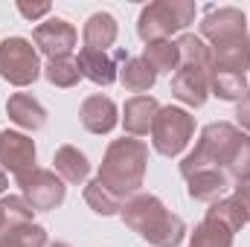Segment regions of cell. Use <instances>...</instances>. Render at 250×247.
<instances>
[{
  "label": "cell",
  "instance_id": "obj_1",
  "mask_svg": "<svg viewBox=\"0 0 250 247\" xmlns=\"http://www.w3.org/2000/svg\"><path fill=\"white\" fill-rule=\"evenodd\" d=\"M120 215L128 230H134L140 239L154 247H178L187 236L184 218L169 212L163 201L151 192H137L134 198H128Z\"/></svg>",
  "mask_w": 250,
  "mask_h": 247
},
{
  "label": "cell",
  "instance_id": "obj_11",
  "mask_svg": "<svg viewBox=\"0 0 250 247\" xmlns=\"http://www.w3.org/2000/svg\"><path fill=\"white\" fill-rule=\"evenodd\" d=\"M209 70H198V67H181L172 76V96L178 102H184L189 108H201L209 96Z\"/></svg>",
  "mask_w": 250,
  "mask_h": 247
},
{
  "label": "cell",
  "instance_id": "obj_19",
  "mask_svg": "<svg viewBox=\"0 0 250 247\" xmlns=\"http://www.w3.org/2000/svg\"><path fill=\"white\" fill-rule=\"evenodd\" d=\"M209 50H212V70H230V73L250 70V35Z\"/></svg>",
  "mask_w": 250,
  "mask_h": 247
},
{
  "label": "cell",
  "instance_id": "obj_29",
  "mask_svg": "<svg viewBox=\"0 0 250 247\" xmlns=\"http://www.w3.org/2000/svg\"><path fill=\"white\" fill-rule=\"evenodd\" d=\"M44 76L56 87H76L79 79H82V70H79V62L73 56H59V59H50L47 62Z\"/></svg>",
  "mask_w": 250,
  "mask_h": 247
},
{
  "label": "cell",
  "instance_id": "obj_8",
  "mask_svg": "<svg viewBox=\"0 0 250 247\" xmlns=\"http://www.w3.org/2000/svg\"><path fill=\"white\" fill-rule=\"evenodd\" d=\"M201 38L209 41V47H221L239 38H248V18L236 6L209 9L201 21Z\"/></svg>",
  "mask_w": 250,
  "mask_h": 247
},
{
  "label": "cell",
  "instance_id": "obj_12",
  "mask_svg": "<svg viewBox=\"0 0 250 247\" xmlns=\"http://www.w3.org/2000/svg\"><path fill=\"white\" fill-rule=\"evenodd\" d=\"M79 120L82 128L90 131V134H111L117 123H120V111L114 105V99L96 93V96H87L79 108Z\"/></svg>",
  "mask_w": 250,
  "mask_h": 247
},
{
  "label": "cell",
  "instance_id": "obj_22",
  "mask_svg": "<svg viewBox=\"0 0 250 247\" xmlns=\"http://www.w3.org/2000/svg\"><path fill=\"white\" fill-rule=\"evenodd\" d=\"M221 169H224V175H227L230 181H236V184L250 178V134H239V137H236V143L230 145V151H227Z\"/></svg>",
  "mask_w": 250,
  "mask_h": 247
},
{
  "label": "cell",
  "instance_id": "obj_15",
  "mask_svg": "<svg viewBox=\"0 0 250 247\" xmlns=\"http://www.w3.org/2000/svg\"><path fill=\"white\" fill-rule=\"evenodd\" d=\"M79 70H82V79H90L93 84H114L120 79V70H117V59L108 56V53H99V50H82L79 53Z\"/></svg>",
  "mask_w": 250,
  "mask_h": 247
},
{
  "label": "cell",
  "instance_id": "obj_17",
  "mask_svg": "<svg viewBox=\"0 0 250 247\" xmlns=\"http://www.w3.org/2000/svg\"><path fill=\"white\" fill-rule=\"evenodd\" d=\"M117 32H120V26H117V18L114 15H108V12L90 15L87 23H84V32H82L84 50L108 53V47H114V41H117Z\"/></svg>",
  "mask_w": 250,
  "mask_h": 247
},
{
  "label": "cell",
  "instance_id": "obj_28",
  "mask_svg": "<svg viewBox=\"0 0 250 247\" xmlns=\"http://www.w3.org/2000/svg\"><path fill=\"white\" fill-rule=\"evenodd\" d=\"M189 247H233V233L221 227L218 221L204 218L195 227V233L189 236Z\"/></svg>",
  "mask_w": 250,
  "mask_h": 247
},
{
  "label": "cell",
  "instance_id": "obj_16",
  "mask_svg": "<svg viewBox=\"0 0 250 247\" xmlns=\"http://www.w3.org/2000/svg\"><path fill=\"white\" fill-rule=\"evenodd\" d=\"M53 172L62 178L64 184H84L87 181V175H90V160L84 157V151H79L76 145H62V148H56V154H53Z\"/></svg>",
  "mask_w": 250,
  "mask_h": 247
},
{
  "label": "cell",
  "instance_id": "obj_37",
  "mask_svg": "<svg viewBox=\"0 0 250 247\" xmlns=\"http://www.w3.org/2000/svg\"><path fill=\"white\" fill-rule=\"evenodd\" d=\"M248 93H250V82H248Z\"/></svg>",
  "mask_w": 250,
  "mask_h": 247
},
{
  "label": "cell",
  "instance_id": "obj_20",
  "mask_svg": "<svg viewBox=\"0 0 250 247\" xmlns=\"http://www.w3.org/2000/svg\"><path fill=\"white\" fill-rule=\"evenodd\" d=\"M120 82H123L131 93H146V90L154 87L157 73H154V67L146 62L143 56H137V59L128 56L123 62V70H120Z\"/></svg>",
  "mask_w": 250,
  "mask_h": 247
},
{
  "label": "cell",
  "instance_id": "obj_7",
  "mask_svg": "<svg viewBox=\"0 0 250 247\" xmlns=\"http://www.w3.org/2000/svg\"><path fill=\"white\" fill-rule=\"evenodd\" d=\"M18 186H21V195L26 198V204L35 212H47V209L62 206L64 195H67V186H64L62 178L53 169H38V166L32 172L21 175Z\"/></svg>",
  "mask_w": 250,
  "mask_h": 247
},
{
  "label": "cell",
  "instance_id": "obj_35",
  "mask_svg": "<svg viewBox=\"0 0 250 247\" xmlns=\"http://www.w3.org/2000/svg\"><path fill=\"white\" fill-rule=\"evenodd\" d=\"M47 247H70L67 242H53V245H47Z\"/></svg>",
  "mask_w": 250,
  "mask_h": 247
},
{
  "label": "cell",
  "instance_id": "obj_5",
  "mask_svg": "<svg viewBox=\"0 0 250 247\" xmlns=\"http://www.w3.org/2000/svg\"><path fill=\"white\" fill-rule=\"evenodd\" d=\"M195 137V117L184 108H160L151 125V145L163 157H178Z\"/></svg>",
  "mask_w": 250,
  "mask_h": 247
},
{
  "label": "cell",
  "instance_id": "obj_36",
  "mask_svg": "<svg viewBox=\"0 0 250 247\" xmlns=\"http://www.w3.org/2000/svg\"><path fill=\"white\" fill-rule=\"evenodd\" d=\"M0 233H3V218H0Z\"/></svg>",
  "mask_w": 250,
  "mask_h": 247
},
{
  "label": "cell",
  "instance_id": "obj_31",
  "mask_svg": "<svg viewBox=\"0 0 250 247\" xmlns=\"http://www.w3.org/2000/svg\"><path fill=\"white\" fill-rule=\"evenodd\" d=\"M233 201L242 206V212H245V218H248V224H250V178L236 184V195H233Z\"/></svg>",
  "mask_w": 250,
  "mask_h": 247
},
{
  "label": "cell",
  "instance_id": "obj_21",
  "mask_svg": "<svg viewBox=\"0 0 250 247\" xmlns=\"http://www.w3.org/2000/svg\"><path fill=\"white\" fill-rule=\"evenodd\" d=\"M209 93L224 99V102H239L248 93V79L245 73H230V70H212L209 76Z\"/></svg>",
  "mask_w": 250,
  "mask_h": 247
},
{
  "label": "cell",
  "instance_id": "obj_14",
  "mask_svg": "<svg viewBox=\"0 0 250 247\" xmlns=\"http://www.w3.org/2000/svg\"><path fill=\"white\" fill-rule=\"evenodd\" d=\"M6 114L15 125H21L23 131H41L47 125V111L44 105L29 96V93H12L6 102Z\"/></svg>",
  "mask_w": 250,
  "mask_h": 247
},
{
  "label": "cell",
  "instance_id": "obj_24",
  "mask_svg": "<svg viewBox=\"0 0 250 247\" xmlns=\"http://www.w3.org/2000/svg\"><path fill=\"white\" fill-rule=\"evenodd\" d=\"M143 59L154 67V73H178L181 70V50H178V41H151L146 44V53Z\"/></svg>",
  "mask_w": 250,
  "mask_h": 247
},
{
  "label": "cell",
  "instance_id": "obj_18",
  "mask_svg": "<svg viewBox=\"0 0 250 247\" xmlns=\"http://www.w3.org/2000/svg\"><path fill=\"white\" fill-rule=\"evenodd\" d=\"M187 192L192 201H218L221 192L230 186V178L224 175V169H204V172H195L192 178H187Z\"/></svg>",
  "mask_w": 250,
  "mask_h": 247
},
{
  "label": "cell",
  "instance_id": "obj_4",
  "mask_svg": "<svg viewBox=\"0 0 250 247\" xmlns=\"http://www.w3.org/2000/svg\"><path fill=\"white\" fill-rule=\"evenodd\" d=\"M242 131L230 123H209L201 131V140L195 145V151H189L181 163V175L192 178L195 172H204V169H221L230 145L236 143Z\"/></svg>",
  "mask_w": 250,
  "mask_h": 247
},
{
  "label": "cell",
  "instance_id": "obj_6",
  "mask_svg": "<svg viewBox=\"0 0 250 247\" xmlns=\"http://www.w3.org/2000/svg\"><path fill=\"white\" fill-rule=\"evenodd\" d=\"M41 76V59L32 41L26 38H6L0 44V79L15 87H29Z\"/></svg>",
  "mask_w": 250,
  "mask_h": 247
},
{
  "label": "cell",
  "instance_id": "obj_3",
  "mask_svg": "<svg viewBox=\"0 0 250 247\" xmlns=\"http://www.w3.org/2000/svg\"><path fill=\"white\" fill-rule=\"evenodd\" d=\"M192 21H195V3H189V0H157L140 12L137 32L146 44L169 41L175 32L187 29Z\"/></svg>",
  "mask_w": 250,
  "mask_h": 247
},
{
  "label": "cell",
  "instance_id": "obj_9",
  "mask_svg": "<svg viewBox=\"0 0 250 247\" xmlns=\"http://www.w3.org/2000/svg\"><path fill=\"white\" fill-rule=\"evenodd\" d=\"M0 169L21 178L35 169V143L32 137L21 131H3L0 134Z\"/></svg>",
  "mask_w": 250,
  "mask_h": 247
},
{
  "label": "cell",
  "instance_id": "obj_34",
  "mask_svg": "<svg viewBox=\"0 0 250 247\" xmlns=\"http://www.w3.org/2000/svg\"><path fill=\"white\" fill-rule=\"evenodd\" d=\"M6 186H9V178H6V172H3V169H0V195H3V192H6Z\"/></svg>",
  "mask_w": 250,
  "mask_h": 247
},
{
  "label": "cell",
  "instance_id": "obj_10",
  "mask_svg": "<svg viewBox=\"0 0 250 247\" xmlns=\"http://www.w3.org/2000/svg\"><path fill=\"white\" fill-rule=\"evenodd\" d=\"M76 38H79V35H76V26L67 23L64 18H50V21L38 23L35 32H32L35 47H38L44 56H50V59L70 56V50L76 47Z\"/></svg>",
  "mask_w": 250,
  "mask_h": 247
},
{
  "label": "cell",
  "instance_id": "obj_23",
  "mask_svg": "<svg viewBox=\"0 0 250 247\" xmlns=\"http://www.w3.org/2000/svg\"><path fill=\"white\" fill-rule=\"evenodd\" d=\"M178 50H181V67H198V70L212 73V50L201 35H192V32L181 35Z\"/></svg>",
  "mask_w": 250,
  "mask_h": 247
},
{
  "label": "cell",
  "instance_id": "obj_32",
  "mask_svg": "<svg viewBox=\"0 0 250 247\" xmlns=\"http://www.w3.org/2000/svg\"><path fill=\"white\" fill-rule=\"evenodd\" d=\"M15 9H18V12H21L26 21H35V18H44V15H50V3H32V6H29V3H18Z\"/></svg>",
  "mask_w": 250,
  "mask_h": 247
},
{
  "label": "cell",
  "instance_id": "obj_33",
  "mask_svg": "<svg viewBox=\"0 0 250 247\" xmlns=\"http://www.w3.org/2000/svg\"><path fill=\"white\" fill-rule=\"evenodd\" d=\"M236 123L250 134V93H245V99H239L236 105Z\"/></svg>",
  "mask_w": 250,
  "mask_h": 247
},
{
  "label": "cell",
  "instance_id": "obj_13",
  "mask_svg": "<svg viewBox=\"0 0 250 247\" xmlns=\"http://www.w3.org/2000/svg\"><path fill=\"white\" fill-rule=\"evenodd\" d=\"M160 114V105L154 96H134L123 108V125L131 137H146Z\"/></svg>",
  "mask_w": 250,
  "mask_h": 247
},
{
  "label": "cell",
  "instance_id": "obj_30",
  "mask_svg": "<svg viewBox=\"0 0 250 247\" xmlns=\"http://www.w3.org/2000/svg\"><path fill=\"white\" fill-rule=\"evenodd\" d=\"M0 247H47V230L41 224H26L0 233Z\"/></svg>",
  "mask_w": 250,
  "mask_h": 247
},
{
  "label": "cell",
  "instance_id": "obj_2",
  "mask_svg": "<svg viewBox=\"0 0 250 247\" xmlns=\"http://www.w3.org/2000/svg\"><path fill=\"white\" fill-rule=\"evenodd\" d=\"M146 166H148V145L137 137H123L108 145L96 181L105 189H111L117 198L128 201L140 192Z\"/></svg>",
  "mask_w": 250,
  "mask_h": 247
},
{
  "label": "cell",
  "instance_id": "obj_26",
  "mask_svg": "<svg viewBox=\"0 0 250 247\" xmlns=\"http://www.w3.org/2000/svg\"><path fill=\"white\" fill-rule=\"evenodd\" d=\"M84 204H87L96 215H117V212H123V206H125L123 198H117L111 189H105L96 178L84 186Z\"/></svg>",
  "mask_w": 250,
  "mask_h": 247
},
{
  "label": "cell",
  "instance_id": "obj_27",
  "mask_svg": "<svg viewBox=\"0 0 250 247\" xmlns=\"http://www.w3.org/2000/svg\"><path fill=\"white\" fill-rule=\"evenodd\" d=\"M207 218H209V221H218V224L227 227L230 233H239V230L248 224L242 206H239L233 198H218V201H212L209 209H207Z\"/></svg>",
  "mask_w": 250,
  "mask_h": 247
},
{
  "label": "cell",
  "instance_id": "obj_25",
  "mask_svg": "<svg viewBox=\"0 0 250 247\" xmlns=\"http://www.w3.org/2000/svg\"><path fill=\"white\" fill-rule=\"evenodd\" d=\"M35 209L26 204L23 195H3L0 198V218H3V233L15 230V227H26L32 224Z\"/></svg>",
  "mask_w": 250,
  "mask_h": 247
}]
</instances>
